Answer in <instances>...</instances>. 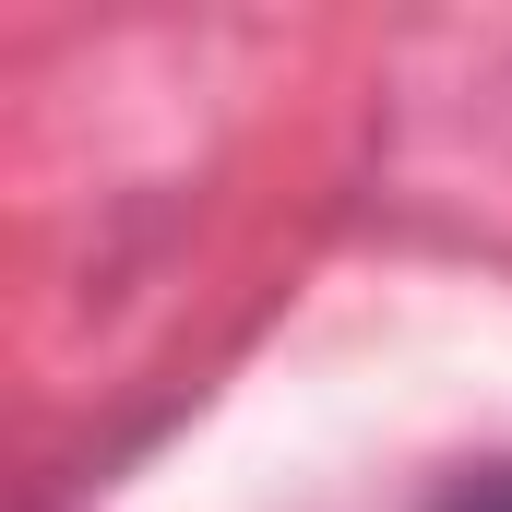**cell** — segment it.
Segmentation results:
<instances>
[{
  "mask_svg": "<svg viewBox=\"0 0 512 512\" xmlns=\"http://www.w3.org/2000/svg\"><path fill=\"white\" fill-rule=\"evenodd\" d=\"M429 512H512V453H489V465H453V477L429 489Z\"/></svg>",
  "mask_w": 512,
  "mask_h": 512,
  "instance_id": "1",
  "label": "cell"
}]
</instances>
